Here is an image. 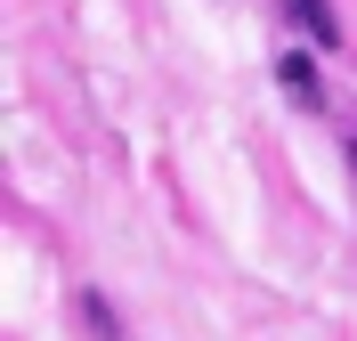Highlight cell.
<instances>
[{"label": "cell", "instance_id": "obj_1", "mask_svg": "<svg viewBox=\"0 0 357 341\" xmlns=\"http://www.w3.org/2000/svg\"><path fill=\"white\" fill-rule=\"evenodd\" d=\"M284 17L301 24V41H309V49H341V17L325 8V0H284Z\"/></svg>", "mask_w": 357, "mask_h": 341}, {"label": "cell", "instance_id": "obj_2", "mask_svg": "<svg viewBox=\"0 0 357 341\" xmlns=\"http://www.w3.org/2000/svg\"><path fill=\"white\" fill-rule=\"evenodd\" d=\"M276 82H284L301 106H317V57L309 49H284V57H276Z\"/></svg>", "mask_w": 357, "mask_h": 341}]
</instances>
